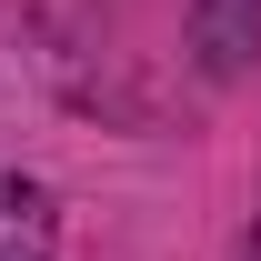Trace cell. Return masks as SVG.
<instances>
[{
    "label": "cell",
    "mask_w": 261,
    "mask_h": 261,
    "mask_svg": "<svg viewBox=\"0 0 261 261\" xmlns=\"http://www.w3.org/2000/svg\"><path fill=\"white\" fill-rule=\"evenodd\" d=\"M261 50V0H191V61L211 81H241Z\"/></svg>",
    "instance_id": "cell-1"
},
{
    "label": "cell",
    "mask_w": 261,
    "mask_h": 261,
    "mask_svg": "<svg viewBox=\"0 0 261 261\" xmlns=\"http://www.w3.org/2000/svg\"><path fill=\"white\" fill-rule=\"evenodd\" d=\"M50 241H61L50 191L20 181V171H0V261H50Z\"/></svg>",
    "instance_id": "cell-2"
},
{
    "label": "cell",
    "mask_w": 261,
    "mask_h": 261,
    "mask_svg": "<svg viewBox=\"0 0 261 261\" xmlns=\"http://www.w3.org/2000/svg\"><path fill=\"white\" fill-rule=\"evenodd\" d=\"M251 261H261V221H251Z\"/></svg>",
    "instance_id": "cell-3"
}]
</instances>
